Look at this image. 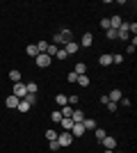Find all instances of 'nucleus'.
<instances>
[{
	"label": "nucleus",
	"instance_id": "nucleus-1",
	"mask_svg": "<svg viewBox=\"0 0 137 153\" xmlns=\"http://www.w3.org/2000/svg\"><path fill=\"white\" fill-rule=\"evenodd\" d=\"M34 62H37L39 69H46V66H50V64H53V57H48L46 53H39V55L34 57Z\"/></svg>",
	"mask_w": 137,
	"mask_h": 153
},
{
	"label": "nucleus",
	"instance_id": "nucleus-2",
	"mask_svg": "<svg viewBox=\"0 0 137 153\" xmlns=\"http://www.w3.org/2000/svg\"><path fill=\"white\" fill-rule=\"evenodd\" d=\"M16 98H25L27 96V87H25V82H16L14 85V91H12Z\"/></svg>",
	"mask_w": 137,
	"mask_h": 153
},
{
	"label": "nucleus",
	"instance_id": "nucleus-3",
	"mask_svg": "<svg viewBox=\"0 0 137 153\" xmlns=\"http://www.w3.org/2000/svg\"><path fill=\"white\" fill-rule=\"evenodd\" d=\"M117 39H121V41H128V39H130L128 23H121V27H117Z\"/></svg>",
	"mask_w": 137,
	"mask_h": 153
},
{
	"label": "nucleus",
	"instance_id": "nucleus-4",
	"mask_svg": "<svg viewBox=\"0 0 137 153\" xmlns=\"http://www.w3.org/2000/svg\"><path fill=\"white\" fill-rule=\"evenodd\" d=\"M71 142H73L71 133H62V135H57V144H59V146H71Z\"/></svg>",
	"mask_w": 137,
	"mask_h": 153
},
{
	"label": "nucleus",
	"instance_id": "nucleus-5",
	"mask_svg": "<svg viewBox=\"0 0 137 153\" xmlns=\"http://www.w3.org/2000/svg\"><path fill=\"white\" fill-rule=\"evenodd\" d=\"M69 133H71V137H80V135H85L87 130H85V126H82V123H73Z\"/></svg>",
	"mask_w": 137,
	"mask_h": 153
},
{
	"label": "nucleus",
	"instance_id": "nucleus-6",
	"mask_svg": "<svg viewBox=\"0 0 137 153\" xmlns=\"http://www.w3.org/2000/svg\"><path fill=\"white\" fill-rule=\"evenodd\" d=\"M91 44H94V34H91V32H85V34H82V39H80V46L89 48Z\"/></svg>",
	"mask_w": 137,
	"mask_h": 153
},
{
	"label": "nucleus",
	"instance_id": "nucleus-7",
	"mask_svg": "<svg viewBox=\"0 0 137 153\" xmlns=\"http://www.w3.org/2000/svg\"><path fill=\"white\" fill-rule=\"evenodd\" d=\"M78 48H80V44H76V41H69V44H64L66 55H76V53H78Z\"/></svg>",
	"mask_w": 137,
	"mask_h": 153
},
{
	"label": "nucleus",
	"instance_id": "nucleus-8",
	"mask_svg": "<svg viewBox=\"0 0 137 153\" xmlns=\"http://www.w3.org/2000/svg\"><path fill=\"white\" fill-rule=\"evenodd\" d=\"M101 144H103V146L107 149V151H114V146H117V140H114V137H110V135H107V137H105V140L101 142Z\"/></svg>",
	"mask_w": 137,
	"mask_h": 153
},
{
	"label": "nucleus",
	"instance_id": "nucleus-9",
	"mask_svg": "<svg viewBox=\"0 0 137 153\" xmlns=\"http://www.w3.org/2000/svg\"><path fill=\"white\" fill-rule=\"evenodd\" d=\"M71 119H73V123H82V119H85V112L80 108H76L73 110V114H71Z\"/></svg>",
	"mask_w": 137,
	"mask_h": 153
},
{
	"label": "nucleus",
	"instance_id": "nucleus-10",
	"mask_svg": "<svg viewBox=\"0 0 137 153\" xmlns=\"http://www.w3.org/2000/svg\"><path fill=\"white\" fill-rule=\"evenodd\" d=\"M107 98H110L112 103H119L121 98H124V94H121V89H112L110 94H107Z\"/></svg>",
	"mask_w": 137,
	"mask_h": 153
},
{
	"label": "nucleus",
	"instance_id": "nucleus-11",
	"mask_svg": "<svg viewBox=\"0 0 137 153\" xmlns=\"http://www.w3.org/2000/svg\"><path fill=\"white\" fill-rule=\"evenodd\" d=\"M98 64H101V66H110L112 64V55L110 53H103V55L98 57Z\"/></svg>",
	"mask_w": 137,
	"mask_h": 153
},
{
	"label": "nucleus",
	"instance_id": "nucleus-12",
	"mask_svg": "<svg viewBox=\"0 0 137 153\" xmlns=\"http://www.w3.org/2000/svg\"><path fill=\"white\" fill-rule=\"evenodd\" d=\"M62 128H64V133H69V130H71V126H73V119L71 117H62Z\"/></svg>",
	"mask_w": 137,
	"mask_h": 153
},
{
	"label": "nucleus",
	"instance_id": "nucleus-13",
	"mask_svg": "<svg viewBox=\"0 0 137 153\" xmlns=\"http://www.w3.org/2000/svg\"><path fill=\"white\" fill-rule=\"evenodd\" d=\"M19 101H21V98H16V96L12 94V96H9V98H7L5 103H7V108H12V110H16V108H19Z\"/></svg>",
	"mask_w": 137,
	"mask_h": 153
},
{
	"label": "nucleus",
	"instance_id": "nucleus-14",
	"mask_svg": "<svg viewBox=\"0 0 137 153\" xmlns=\"http://www.w3.org/2000/svg\"><path fill=\"white\" fill-rule=\"evenodd\" d=\"M30 108H32V105H30V103H25V101H23V98H21V101H19V108H16V110L25 114V112H30Z\"/></svg>",
	"mask_w": 137,
	"mask_h": 153
},
{
	"label": "nucleus",
	"instance_id": "nucleus-15",
	"mask_svg": "<svg viewBox=\"0 0 137 153\" xmlns=\"http://www.w3.org/2000/svg\"><path fill=\"white\" fill-rule=\"evenodd\" d=\"M121 23H124V21H121V16H112V19H110V27H112V30L121 27Z\"/></svg>",
	"mask_w": 137,
	"mask_h": 153
},
{
	"label": "nucleus",
	"instance_id": "nucleus-16",
	"mask_svg": "<svg viewBox=\"0 0 137 153\" xmlns=\"http://www.w3.org/2000/svg\"><path fill=\"white\" fill-rule=\"evenodd\" d=\"M9 80H12L14 85H16V82H21V71L12 69V71H9Z\"/></svg>",
	"mask_w": 137,
	"mask_h": 153
},
{
	"label": "nucleus",
	"instance_id": "nucleus-17",
	"mask_svg": "<svg viewBox=\"0 0 137 153\" xmlns=\"http://www.w3.org/2000/svg\"><path fill=\"white\" fill-rule=\"evenodd\" d=\"M76 82H78L80 87H89V76H87V73H82V76H78V80H76Z\"/></svg>",
	"mask_w": 137,
	"mask_h": 153
},
{
	"label": "nucleus",
	"instance_id": "nucleus-18",
	"mask_svg": "<svg viewBox=\"0 0 137 153\" xmlns=\"http://www.w3.org/2000/svg\"><path fill=\"white\" fill-rule=\"evenodd\" d=\"M82 126H85V130H94V128H96V121H94V119H82Z\"/></svg>",
	"mask_w": 137,
	"mask_h": 153
},
{
	"label": "nucleus",
	"instance_id": "nucleus-19",
	"mask_svg": "<svg viewBox=\"0 0 137 153\" xmlns=\"http://www.w3.org/2000/svg\"><path fill=\"white\" fill-rule=\"evenodd\" d=\"M46 55H48V57H55V55H57V46L48 44V46H46Z\"/></svg>",
	"mask_w": 137,
	"mask_h": 153
},
{
	"label": "nucleus",
	"instance_id": "nucleus-20",
	"mask_svg": "<svg viewBox=\"0 0 137 153\" xmlns=\"http://www.w3.org/2000/svg\"><path fill=\"white\" fill-rule=\"evenodd\" d=\"M55 103H57L59 108H64V105H69V101H66V96H64V94H57V96H55Z\"/></svg>",
	"mask_w": 137,
	"mask_h": 153
},
{
	"label": "nucleus",
	"instance_id": "nucleus-21",
	"mask_svg": "<svg viewBox=\"0 0 137 153\" xmlns=\"http://www.w3.org/2000/svg\"><path fill=\"white\" fill-rule=\"evenodd\" d=\"M66 101H69V105H71V108H78V101H80V96H78V94H73V96H66Z\"/></svg>",
	"mask_w": 137,
	"mask_h": 153
},
{
	"label": "nucleus",
	"instance_id": "nucleus-22",
	"mask_svg": "<svg viewBox=\"0 0 137 153\" xmlns=\"http://www.w3.org/2000/svg\"><path fill=\"white\" fill-rule=\"evenodd\" d=\"M27 55H30V57H37V55H39V48H37V44H30V46H27Z\"/></svg>",
	"mask_w": 137,
	"mask_h": 153
},
{
	"label": "nucleus",
	"instance_id": "nucleus-23",
	"mask_svg": "<svg viewBox=\"0 0 137 153\" xmlns=\"http://www.w3.org/2000/svg\"><path fill=\"white\" fill-rule=\"evenodd\" d=\"M73 73H76V76H82V73H87V66L82 62H78L76 64V71H73Z\"/></svg>",
	"mask_w": 137,
	"mask_h": 153
},
{
	"label": "nucleus",
	"instance_id": "nucleus-24",
	"mask_svg": "<svg viewBox=\"0 0 137 153\" xmlns=\"http://www.w3.org/2000/svg\"><path fill=\"white\" fill-rule=\"evenodd\" d=\"M73 110H76V108H71V105H64V108L59 110V114H62V117H71V114H73Z\"/></svg>",
	"mask_w": 137,
	"mask_h": 153
},
{
	"label": "nucleus",
	"instance_id": "nucleus-25",
	"mask_svg": "<svg viewBox=\"0 0 137 153\" xmlns=\"http://www.w3.org/2000/svg\"><path fill=\"white\" fill-rule=\"evenodd\" d=\"M57 130H46V140H48V142H55V140H57Z\"/></svg>",
	"mask_w": 137,
	"mask_h": 153
},
{
	"label": "nucleus",
	"instance_id": "nucleus-26",
	"mask_svg": "<svg viewBox=\"0 0 137 153\" xmlns=\"http://www.w3.org/2000/svg\"><path fill=\"white\" fill-rule=\"evenodd\" d=\"M105 137H107V133H105L103 128H96V140H98V142H103Z\"/></svg>",
	"mask_w": 137,
	"mask_h": 153
},
{
	"label": "nucleus",
	"instance_id": "nucleus-27",
	"mask_svg": "<svg viewBox=\"0 0 137 153\" xmlns=\"http://www.w3.org/2000/svg\"><path fill=\"white\" fill-rule=\"evenodd\" d=\"M50 121H53V123H59V121H62V114H59V110H55V112L50 114Z\"/></svg>",
	"mask_w": 137,
	"mask_h": 153
},
{
	"label": "nucleus",
	"instance_id": "nucleus-28",
	"mask_svg": "<svg viewBox=\"0 0 137 153\" xmlns=\"http://www.w3.org/2000/svg\"><path fill=\"white\" fill-rule=\"evenodd\" d=\"M25 87H27V94H37V89H39V87H37V82H27Z\"/></svg>",
	"mask_w": 137,
	"mask_h": 153
},
{
	"label": "nucleus",
	"instance_id": "nucleus-29",
	"mask_svg": "<svg viewBox=\"0 0 137 153\" xmlns=\"http://www.w3.org/2000/svg\"><path fill=\"white\" fill-rule=\"evenodd\" d=\"M23 101H25V103H30V105H34V103H37V94H27L25 98H23Z\"/></svg>",
	"mask_w": 137,
	"mask_h": 153
},
{
	"label": "nucleus",
	"instance_id": "nucleus-30",
	"mask_svg": "<svg viewBox=\"0 0 137 153\" xmlns=\"http://www.w3.org/2000/svg\"><path fill=\"white\" fill-rule=\"evenodd\" d=\"M105 37L110 39V41H112V39H117V30H112V27H110V30H105Z\"/></svg>",
	"mask_w": 137,
	"mask_h": 153
},
{
	"label": "nucleus",
	"instance_id": "nucleus-31",
	"mask_svg": "<svg viewBox=\"0 0 137 153\" xmlns=\"http://www.w3.org/2000/svg\"><path fill=\"white\" fill-rule=\"evenodd\" d=\"M121 62H124V55H119V53L112 55V64H121Z\"/></svg>",
	"mask_w": 137,
	"mask_h": 153
},
{
	"label": "nucleus",
	"instance_id": "nucleus-32",
	"mask_svg": "<svg viewBox=\"0 0 137 153\" xmlns=\"http://www.w3.org/2000/svg\"><path fill=\"white\" fill-rule=\"evenodd\" d=\"M55 57H59V59H66L69 55H66V51H64V48H57V55H55Z\"/></svg>",
	"mask_w": 137,
	"mask_h": 153
},
{
	"label": "nucleus",
	"instance_id": "nucleus-33",
	"mask_svg": "<svg viewBox=\"0 0 137 153\" xmlns=\"http://www.w3.org/2000/svg\"><path fill=\"white\" fill-rule=\"evenodd\" d=\"M101 27H103V30H110V19H101Z\"/></svg>",
	"mask_w": 137,
	"mask_h": 153
},
{
	"label": "nucleus",
	"instance_id": "nucleus-34",
	"mask_svg": "<svg viewBox=\"0 0 137 153\" xmlns=\"http://www.w3.org/2000/svg\"><path fill=\"white\" fill-rule=\"evenodd\" d=\"M105 105H107V110H110V112H117V103L107 101V103H105Z\"/></svg>",
	"mask_w": 137,
	"mask_h": 153
},
{
	"label": "nucleus",
	"instance_id": "nucleus-35",
	"mask_svg": "<svg viewBox=\"0 0 137 153\" xmlns=\"http://www.w3.org/2000/svg\"><path fill=\"white\" fill-rule=\"evenodd\" d=\"M46 46H48V44H46V41H39V44H37V48H39V53H46Z\"/></svg>",
	"mask_w": 137,
	"mask_h": 153
},
{
	"label": "nucleus",
	"instance_id": "nucleus-36",
	"mask_svg": "<svg viewBox=\"0 0 137 153\" xmlns=\"http://www.w3.org/2000/svg\"><path fill=\"white\" fill-rule=\"evenodd\" d=\"M66 80H69V82H76V80H78V76H76V73H73V71H71V73L66 76Z\"/></svg>",
	"mask_w": 137,
	"mask_h": 153
},
{
	"label": "nucleus",
	"instance_id": "nucleus-37",
	"mask_svg": "<svg viewBox=\"0 0 137 153\" xmlns=\"http://www.w3.org/2000/svg\"><path fill=\"white\" fill-rule=\"evenodd\" d=\"M57 149H59V144H57V140H55V142H50V151H57Z\"/></svg>",
	"mask_w": 137,
	"mask_h": 153
},
{
	"label": "nucleus",
	"instance_id": "nucleus-38",
	"mask_svg": "<svg viewBox=\"0 0 137 153\" xmlns=\"http://www.w3.org/2000/svg\"><path fill=\"white\" fill-rule=\"evenodd\" d=\"M105 153H114V151H107V149H105Z\"/></svg>",
	"mask_w": 137,
	"mask_h": 153
},
{
	"label": "nucleus",
	"instance_id": "nucleus-39",
	"mask_svg": "<svg viewBox=\"0 0 137 153\" xmlns=\"http://www.w3.org/2000/svg\"><path fill=\"white\" fill-rule=\"evenodd\" d=\"M119 153H121V151H119Z\"/></svg>",
	"mask_w": 137,
	"mask_h": 153
}]
</instances>
